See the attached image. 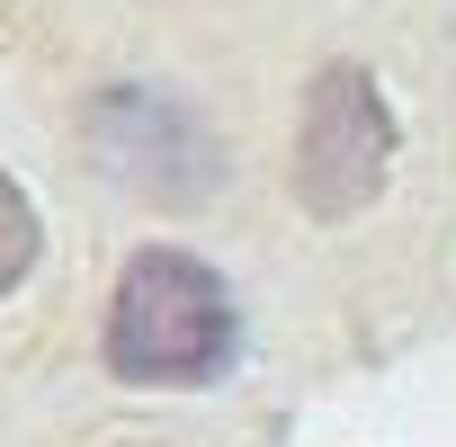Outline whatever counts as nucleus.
Instances as JSON below:
<instances>
[{
    "label": "nucleus",
    "mask_w": 456,
    "mask_h": 447,
    "mask_svg": "<svg viewBox=\"0 0 456 447\" xmlns=\"http://www.w3.org/2000/svg\"><path fill=\"white\" fill-rule=\"evenodd\" d=\"M233 287H224L197 251H134L117 269V296H108V376L117 385H215L233 367Z\"/></svg>",
    "instance_id": "obj_1"
},
{
    "label": "nucleus",
    "mask_w": 456,
    "mask_h": 447,
    "mask_svg": "<svg viewBox=\"0 0 456 447\" xmlns=\"http://www.w3.org/2000/svg\"><path fill=\"white\" fill-rule=\"evenodd\" d=\"M37 251H45V224H37V206H28V188L0 170V296H10L28 269H37Z\"/></svg>",
    "instance_id": "obj_4"
},
{
    "label": "nucleus",
    "mask_w": 456,
    "mask_h": 447,
    "mask_svg": "<svg viewBox=\"0 0 456 447\" xmlns=\"http://www.w3.org/2000/svg\"><path fill=\"white\" fill-rule=\"evenodd\" d=\"M90 152L117 188L152 206H206L224 188V143L161 90H108L90 108Z\"/></svg>",
    "instance_id": "obj_3"
},
{
    "label": "nucleus",
    "mask_w": 456,
    "mask_h": 447,
    "mask_svg": "<svg viewBox=\"0 0 456 447\" xmlns=\"http://www.w3.org/2000/svg\"><path fill=\"white\" fill-rule=\"evenodd\" d=\"M394 170V108L376 90L367 63H322L305 90V126H296V197L322 224H349L358 206L385 197Z\"/></svg>",
    "instance_id": "obj_2"
}]
</instances>
